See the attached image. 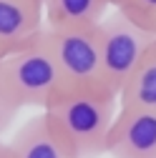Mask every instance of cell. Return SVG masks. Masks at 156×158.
I'll return each mask as SVG.
<instances>
[{"label":"cell","instance_id":"6da1fadb","mask_svg":"<svg viewBox=\"0 0 156 158\" xmlns=\"http://www.w3.org/2000/svg\"><path fill=\"white\" fill-rule=\"evenodd\" d=\"M119 98L101 85H61L43 113L66 138L78 158L106 153Z\"/></svg>","mask_w":156,"mask_h":158},{"label":"cell","instance_id":"5bb4252c","mask_svg":"<svg viewBox=\"0 0 156 158\" xmlns=\"http://www.w3.org/2000/svg\"><path fill=\"white\" fill-rule=\"evenodd\" d=\"M108 3H111V5L116 8V5H119V3H121V0H108Z\"/></svg>","mask_w":156,"mask_h":158},{"label":"cell","instance_id":"3957f363","mask_svg":"<svg viewBox=\"0 0 156 158\" xmlns=\"http://www.w3.org/2000/svg\"><path fill=\"white\" fill-rule=\"evenodd\" d=\"M101 33V75L103 85L119 98L133 70L139 68L149 48L156 43V33L136 25L126 13L113 8L98 23Z\"/></svg>","mask_w":156,"mask_h":158},{"label":"cell","instance_id":"30bf717a","mask_svg":"<svg viewBox=\"0 0 156 158\" xmlns=\"http://www.w3.org/2000/svg\"><path fill=\"white\" fill-rule=\"evenodd\" d=\"M116 8L126 13L136 25L156 33V0H121Z\"/></svg>","mask_w":156,"mask_h":158},{"label":"cell","instance_id":"7a4b0ae2","mask_svg":"<svg viewBox=\"0 0 156 158\" xmlns=\"http://www.w3.org/2000/svg\"><path fill=\"white\" fill-rule=\"evenodd\" d=\"M46 30V28H43ZM0 83L18 108H46L61 90V70L43 40V33L28 45L0 58Z\"/></svg>","mask_w":156,"mask_h":158},{"label":"cell","instance_id":"52a82bcc","mask_svg":"<svg viewBox=\"0 0 156 158\" xmlns=\"http://www.w3.org/2000/svg\"><path fill=\"white\" fill-rule=\"evenodd\" d=\"M43 8L18 0H0V50L3 55L28 45L43 33Z\"/></svg>","mask_w":156,"mask_h":158},{"label":"cell","instance_id":"8992f818","mask_svg":"<svg viewBox=\"0 0 156 158\" xmlns=\"http://www.w3.org/2000/svg\"><path fill=\"white\" fill-rule=\"evenodd\" d=\"M15 158H78L46 113H38L15 131L10 141Z\"/></svg>","mask_w":156,"mask_h":158},{"label":"cell","instance_id":"7c38bea8","mask_svg":"<svg viewBox=\"0 0 156 158\" xmlns=\"http://www.w3.org/2000/svg\"><path fill=\"white\" fill-rule=\"evenodd\" d=\"M0 158H15L10 143H5V141H0Z\"/></svg>","mask_w":156,"mask_h":158},{"label":"cell","instance_id":"9a60e30c","mask_svg":"<svg viewBox=\"0 0 156 158\" xmlns=\"http://www.w3.org/2000/svg\"><path fill=\"white\" fill-rule=\"evenodd\" d=\"M0 58H5V55H3V50H0Z\"/></svg>","mask_w":156,"mask_h":158},{"label":"cell","instance_id":"4fadbf2b","mask_svg":"<svg viewBox=\"0 0 156 158\" xmlns=\"http://www.w3.org/2000/svg\"><path fill=\"white\" fill-rule=\"evenodd\" d=\"M18 3H28V5H35V8H43V0H18Z\"/></svg>","mask_w":156,"mask_h":158},{"label":"cell","instance_id":"ba28073f","mask_svg":"<svg viewBox=\"0 0 156 158\" xmlns=\"http://www.w3.org/2000/svg\"><path fill=\"white\" fill-rule=\"evenodd\" d=\"M108 8V0H43V18L46 28L98 25Z\"/></svg>","mask_w":156,"mask_h":158},{"label":"cell","instance_id":"277c9868","mask_svg":"<svg viewBox=\"0 0 156 158\" xmlns=\"http://www.w3.org/2000/svg\"><path fill=\"white\" fill-rule=\"evenodd\" d=\"M43 40L61 70L63 85H103L98 25L46 28ZM108 90V88H106Z\"/></svg>","mask_w":156,"mask_h":158},{"label":"cell","instance_id":"5b68a950","mask_svg":"<svg viewBox=\"0 0 156 158\" xmlns=\"http://www.w3.org/2000/svg\"><path fill=\"white\" fill-rule=\"evenodd\" d=\"M106 153L111 158H156V110H116Z\"/></svg>","mask_w":156,"mask_h":158},{"label":"cell","instance_id":"9c48e42d","mask_svg":"<svg viewBox=\"0 0 156 158\" xmlns=\"http://www.w3.org/2000/svg\"><path fill=\"white\" fill-rule=\"evenodd\" d=\"M121 108H141V110H156V43L149 48L139 68L133 70L128 83L119 93Z\"/></svg>","mask_w":156,"mask_h":158},{"label":"cell","instance_id":"8fae6325","mask_svg":"<svg viewBox=\"0 0 156 158\" xmlns=\"http://www.w3.org/2000/svg\"><path fill=\"white\" fill-rule=\"evenodd\" d=\"M18 108L10 98H8V93H5V88H3V83H0V138H3V133L10 128V123L15 121V115H18Z\"/></svg>","mask_w":156,"mask_h":158}]
</instances>
